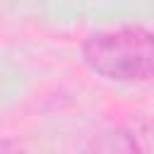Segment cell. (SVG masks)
<instances>
[{
  "label": "cell",
  "mask_w": 154,
  "mask_h": 154,
  "mask_svg": "<svg viewBox=\"0 0 154 154\" xmlns=\"http://www.w3.org/2000/svg\"><path fill=\"white\" fill-rule=\"evenodd\" d=\"M84 65L118 84H137L154 77V31L142 24H120L94 31L82 43Z\"/></svg>",
  "instance_id": "cell-1"
},
{
  "label": "cell",
  "mask_w": 154,
  "mask_h": 154,
  "mask_svg": "<svg viewBox=\"0 0 154 154\" xmlns=\"http://www.w3.org/2000/svg\"><path fill=\"white\" fill-rule=\"evenodd\" d=\"M79 154H154V118H137L94 132Z\"/></svg>",
  "instance_id": "cell-2"
},
{
  "label": "cell",
  "mask_w": 154,
  "mask_h": 154,
  "mask_svg": "<svg viewBox=\"0 0 154 154\" xmlns=\"http://www.w3.org/2000/svg\"><path fill=\"white\" fill-rule=\"evenodd\" d=\"M0 154H29V152L14 140H0Z\"/></svg>",
  "instance_id": "cell-3"
}]
</instances>
